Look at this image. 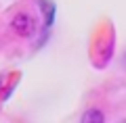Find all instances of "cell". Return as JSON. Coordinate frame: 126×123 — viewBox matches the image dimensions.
<instances>
[{
    "instance_id": "1",
    "label": "cell",
    "mask_w": 126,
    "mask_h": 123,
    "mask_svg": "<svg viewBox=\"0 0 126 123\" xmlns=\"http://www.w3.org/2000/svg\"><path fill=\"white\" fill-rule=\"evenodd\" d=\"M34 27H36V23H34V19L27 13H19L17 17L13 19V29L17 31L19 35H23V38H27V35L34 31Z\"/></svg>"
},
{
    "instance_id": "2",
    "label": "cell",
    "mask_w": 126,
    "mask_h": 123,
    "mask_svg": "<svg viewBox=\"0 0 126 123\" xmlns=\"http://www.w3.org/2000/svg\"><path fill=\"white\" fill-rule=\"evenodd\" d=\"M103 121H105V115L99 109H90L82 115V123H103Z\"/></svg>"
}]
</instances>
